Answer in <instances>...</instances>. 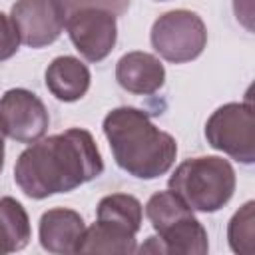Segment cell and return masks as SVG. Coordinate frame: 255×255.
<instances>
[{"mask_svg": "<svg viewBox=\"0 0 255 255\" xmlns=\"http://www.w3.org/2000/svg\"><path fill=\"white\" fill-rule=\"evenodd\" d=\"M118 84L135 96H151L165 84V68L153 54L128 52L116 64Z\"/></svg>", "mask_w": 255, "mask_h": 255, "instance_id": "8fae6325", "label": "cell"}, {"mask_svg": "<svg viewBox=\"0 0 255 255\" xmlns=\"http://www.w3.org/2000/svg\"><path fill=\"white\" fill-rule=\"evenodd\" d=\"M62 8V14H64V22H66V16L80 8V6H104L108 10H112L116 16H122L128 8H129V0H56Z\"/></svg>", "mask_w": 255, "mask_h": 255, "instance_id": "ac0fdd59", "label": "cell"}, {"mask_svg": "<svg viewBox=\"0 0 255 255\" xmlns=\"http://www.w3.org/2000/svg\"><path fill=\"white\" fill-rule=\"evenodd\" d=\"M235 183V171L227 159L217 155H201L181 161L169 175L167 187L189 209L215 213L229 203Z\"/></svg>", "mask_w": 255, "mask_h": 255, "instance_id": "3957f363", "label": "cell"}, {"mask_svg": "<svg viewBox=\"0 0 255 255\" xmlns=\"http://www.w3.org/2000/svg\"><path fill=\"white\" fill-rule=\"evenodd\" d=\"M207 143L235 161H255V112L251 102H229L217 108L205 124Z\"/></svg>", "mask_w": 255, "mask_h": 255, "instance_id": "5b68a950", "label": "cell"}, {"mask_svg": "<svg viewBox=\"0 0 255 255\" xmlns=\"http://www.w3.org/2000/svg\"><path fill=\"white\" fill-rule=\"evenodd\" d=\"M96 219L120 225L137 235V231L141 229L143 207L139 199L129 193H112L100 199L96 209Z\"/></svg>", "mask_w": 255, "mask_h": 255, "instance_id": "9a60e30c", "label": "cell"}, {"mask_svg": "<svg viewBox=\"0 0 255 255\" xmlns=\"http://www.w3.org/2000/svg\"><path fill=\"white\" fill-rule=\"evenodd\" d=\"M44 102L26 88H12L0 96V129L18 143H34L48 131Z\"/></svg>", "mask_w": 255, "mask_h": 255, "instance_id": "ba28073f", "label": "cell"}, {"mask_svg": "<svg viewBox=\"0 0 255 255\" xmlns=\"http://www.w3.org/2000/svg\"><path fill=\"white\" fill-rule=\"evenodd\" d=\"M137 251L135 245V233L108 223V221H100L96 219V223L92 227H86L80 245H78V253H120V255H131Z\"/></svg>", "mask_w": 255, "mask_h": 255, "instance_id": "4fadbf2b", "label": "cell"}, {"mask_svg": "<svg viewBox=\"0 0 255 255\" xmlns=\"http://www.w3.org/2000/svg\"><path fill=\"white\" fill-rule=\"evenodd\" d=\"M104 159L88 129L70 128L62 133L40 137L26 147L14 165V181L24 195L46 199L68 193L100 177Z\"/></svg>", "mask_w": 255, "mask_h": 255, "instance_id": "6da1fadb", "label": "cell"}, {"mask_svg": "<svg viewBox=\"0 0 255 255\" xmlns=\"http://www.w3.org/2000/svg\"><path fill=\"white\" fill-rule=\"evenodd\" d=\"M10 18L28 48L50 46L64 30V14L56 0H16Z\"/></svg>", "mask_w": 255, "mask_h": 255, "instance_id": "9c48e42d", "label": "cell"}, {"mask_svg": "<svg viewBox=\"0 0 255 255\" xmlns=\"http://www.w3.org/2000/svg\"><path fill=\"white\" fill-rule=\"evenodd\" d=\"M153 50L171 64H185L201 56L207 46V28L201 16L191 10L161 14L149 34Z\"/></svg>", "mask_w": 255, "mask_h": 255, "instance_id": "8992f818", "label": "cell"}, {"mask_svg": "<svg viewBox=\"0 0 255 255\" xmlns=\"http://www.w3.org/2000/svg\"><path fill=\"white\" fill-rule=\"evenodd\" d=\"M46 88L60 102H78L90 90L92 74L76 56H58L46 68Z\"/></svg>", "mask_w": 255, "mask_h": 255, "instance_id": "7c38bea8", "label": "cell"}, {"mask_svg": "<svg viewBox=\"0 0 255 255\" xmlns=\"http://www.w3.org/2000/svg\"><path fill=\"white\" fill-rule=\"evenodd\" d=\"M20 36L10 16L0 12V62L10 60L20 48Z\"/></svg>", "mask_w": 255, "mask_h": 255, "instance_id": "e0dca14e", "label": "cell"}, {"mask_svg": "<svg viewBox=\"0 0 255 255\" xmlns=\"http://www.w3.org/2000/svg\"><path fill=\"white\" fill-rule=\"evenodd\" d=\"M102 128L118 167L128 175L157 179L171 169L177 143L171 133L155 128L145 112L129 106L114 108Z\"/></svg>", "mask_w": 255, "mask_h": 255, "instance_id": "7a4b0ae2", "label": "cell"}, {"mask_svg": "<svg viewBox=\"0 0 255 255\" xmlns=\"http://www.w3.org/2000/svg\"><path fill=\"white\" fill-rule=\"evenodd\" d=\"M233 8H235L237 20H241L247 30H253V24H251V18H253V2L251 0H233Z\"/></svg>", "mask_w": 255, "mask_h": 255, "instance_id": "d6986e66", "label": "cell"}, {"mask_svg": "<svg viewBox=\"0 0 255 255\" xmlns=\"http://www.w3.org/2000/svg\"><path fill=\"white\" fill-rule=\"evenodd\" d=\"M227 241L237 255L255 253V201H247L233 213L227 225Z\"/></svg>", "mask_w": 255, "mask_h": 255, "instance_id": "2e32d148", "label": "cell"}, {"mask_svg": "<svg viewBox=\"0 0 255 255\" xmlns=\"http://www.w3.org/2000/svg\"><path fill=\"white\" fill-rule=\"evenodd\" d=\"M161 2H165V0H161Z\"/></svg>", "mask_w": 255, "mask_h": 255, "instance_id": "44dd1931", "label": "cell"}, {"mask_svg": "<svg viewBox=\"0 0 255 255\" xmlns=\"http://www.w3.org/2000/svg\"><path fill=\"white\" fill-rule=\"evenodd\" d=\"M145 215L167 255H205L207 231L173 191H157L145 203Z\"/></svg>", "mask_w": 255, "mask_h": 255, "instance_id": "277c9868", "label": "cell"}, {"mask_svg": "<svg viewBox=\"0 0 255 255\" xmlns=\"http://www.w3.org/2000/svg\"><path fill=\"white\" fill-rule=\"evenodd\" d=\"M64 28L88 62H102L118 40V16L104 6H80L66 16Z\"/></svg>", "mask_w": 255, "mask_h": 255, "instance_id": "52a82bcc", "label": "cell"}, {"mask_svg": "<svg viewBox=\"0 0 255 255\" xmlns=\"http://www.w3.org/2000/svg\"><path fill=\"white\" fill-rule=\"evenodd\" d=\"M84 231H86V223L78 211L66 207H54L42 213L38 237L44 251L54 255H68V253H78V245Z\"/></svg>", "mask_w": 255, "mask_h": 255, "instance_id": "30bf717a", "label": "cell"}, {"mask_svg": "<svg viewBox=\"0 0 255 255\" xmlns=\"http://www.w3.org/2000/svg\"><path fill=\"white\" fill-rule=\"evenodd\" d=\"M4 169V133L0 129V173Z\"/></svg>", "mask_w": 255, "mask_h": 255, "instance_id": "ffe728a7", "label": "cell"}, {"mask_svg": "<svg viewBox=\"0 0 255 255\" xmlns=\"http://www.w3.org/2000/svg\"><path fill=\"white\" fill-rule=\"evenodd\" d=\"M32 237L30 217L20 201L0 197V255L22 251Z\"/></svg>", "mask_w": 255, "mask_h": 255, "instance_id": "5bb4252c", "label": "cell"}]
</instances>
